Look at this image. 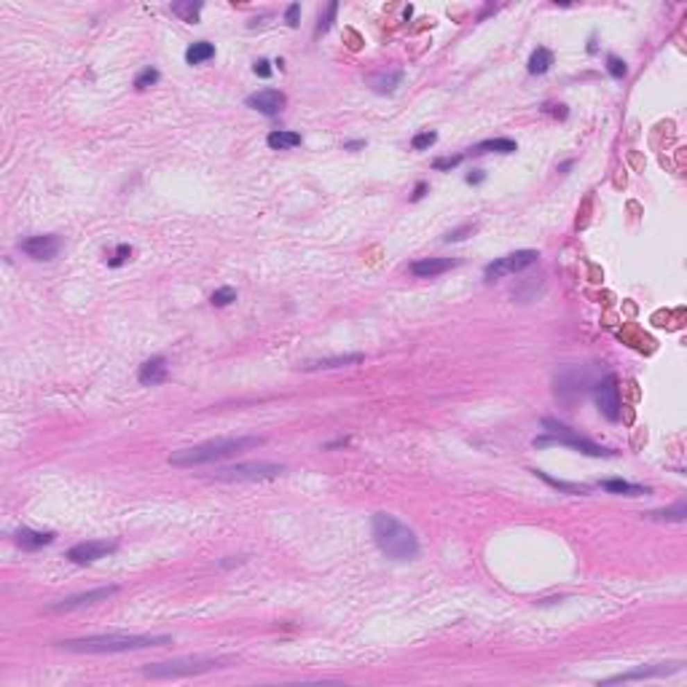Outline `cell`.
Listing matches in <instances>:
<instances>
[{
    "label": "cell",
    "mask_w": 687,
    "mask_h": 687,
    "mask_svg": "<svg viewBox=\"0 0 687 687\" xmlns=\"http://www.w3.org/2000/svg\"><path fill=\"white\" fill-rule=\"evenodd\" d=\"M459 266V258H419L408 266V271L416 277V280H430V277H438L448 269Z\"/></svg>",
    "instance_id": "cell-14"
},
{
    "label": "cell",
    "mask_w": 687,
    "mask_h": 687,
    "mask_svg": "<svg viewBox=\"0 0 687 687\" xmlns=\"http://www.w3.org/2000/svg\"><path fill=\"white\" fill-rule=\"evenodd\" d=\"M119 548V543H108V540H86V543H78V545H73L67 550V559L73 561V564H94V561H100L105 559L108 553H113Z\"/></svg>",
    "instance_id": "cell-11"
},
{
    "label": "cell",
    "mask_w": 687,
    "mask_h": 687,
    "mask_svg": "<svg viewBox=\"0 0 687 687\" xmlns=\"http://www.w3.org/2000/svg\"><path fill=\"white\" fill-rule=\"evenodd\" d=\"M602 489L609 491V494H623V497H642V494H650V489L636 484H628L623 478H609V481H602Z\"/></svg>",
    "instance_id": "cell-21"
},
{
    "label": "cell",
    "mask_w": 687,
    "mask_h": 687,
    "mask_svg": "<svg viewBox=\"0 0 687 687\" xmlns=\"http://www.w3.org/2000/svg\"><path fill=\"white\" fill-rule=\"evenodd\" d=\"M425 194H427V185H425V183H419V185L414 188V194H411V199H414V202H419V199H422Z\"/></svg>",
    "instance_id": "cell-39"
},
{
    "label": "cell",
    "mask_w": 687,
    "mask_h": 687,
    "mask_svg": "<svg viewBox=\"0 0 687 687\" xmlns=\"http://www.w3.org/2000/svg\"><path fill=\"white\" fill-rule=\"evenodd\" d=\"M543 427H545L550 435L534 438V448L559 443V446H569V448H575V451H580V454H588V457H612V454H615V451L602 448L599 443H593V441H588V438H583V435H577L572 427L561 425V422H556V419H550V416L543 419Z\"/></svg>",
    "instance_id": "cell-4"
},
{
    "label": "cell",
    "mask_w": 687,
    "mask_h": 687,
    "mask_svg": "<svg viewBox=\"0 0 687 687\" xmlns=\"http://www.w3.org/2000/svg\"><path fill=\"white\" fill-rule=\"evenodd\" d=\"M137 379H140V384H145V387L162 384L164 379H167V360H164L162 355L145 360V363L140 365V371H137Z\"/></svg>",
    "instance_id": "cell-16"
},
{
    "label": "cell",
    "mask_w": 687,
    "mask_h": 687,
    "mask_svg": "<svg viewBox=\"0 0 687 687\" xmlns=\"http://www.w3.org/2000/svg\"><path fill=\"white\" fill-rule=\"evenodd\" d=\"M129 258H132V247H129V244H119V247H116V253H113V258H108V266L119 269V266H124Z\"/></svg>",
    "instance_id": "cell-31"
},
{
    "label": "cell",
    "mask_w": 687,
    "mask_h": 687,
    "mask_svg": "<svg viewBox=\"0 0 687 687\" xmlns=\"http://www.w3.org/2000/svg\"><path fill=\"white\" fill-rule=\"evenodd\" d=\"M357 148H365V140H352V142H344V151H357Z\"/></svg>",
    "instance_id": "cell-40"
},
{
    "label": "cell",
    "mask_w": 687,
    "mask_h": 687,
    "mask_svg": "<svg viewBox=\"0 0 687 687\" xmlns=\"http://www.w3.org/2000/svg\"><path fill=\"white\" fill-rule=\"evenodd\" d=\"M373 540L392 561H414L419 556V537L411 526L398 521L392 513H373Z\"/></svg>",
    "instance_id": "cell-2"
},
{
    "label": "cell",
    "mask_w": 687,
    "mask_h": 687,
    "mask_svg": "<svg viewBox=\"0 0 687 687\" xmlns=\"http://www.w3.org/2000/svg\"><path fill=\"white\" fill-rule=\"evenodd\" d=\"M516 151H518V145H516V140H510V137H494V140H484V142H478L475 148H470L473 156H486V153H516Z\"/></svg>",
    "instance_id": "cell-18"
},
{
    "label": "cell",
    "mask_w": 687,
    "mask_h": 687,
    "mask_svg": "<svg viewBox=\"0 0 687 687\" xmlns=\"http://www.w3.org/2000/svg\"><path fill=\"white\" fill-rule=\"evenodd\" d=\"M159 70L156 67H142L140 73H137V78H135V89H148V86H153V83H159Z\"/></svg>",
    "instance_id": "cell-28"
},
{
    "label": "cell",
    "mask_w": 687,
    "mask_h": 687,
    "mask_svg": "<svg viewBox=\"0 0 687 687\" xmlns=\"http://www.w3.org/2000/svg\"><path fill=\"white\" fill-rule=\"evenodd\" d=\"M475 228H478L475 223H465L462 228H454V231H448V234H446V237H443V242H462V239H465L467 234H473Z\"/></svg>",
    "instance_id": "cell-32"
},
{
    "label": "cell",
    "mask_w": 687,
    "mask_h": 687,
    "mask_svg": "<svg viewBox=\"0 0 687 687\" xmlns=\"http://www.w3.org/2000/svg\"><path fill=\"white\" fill-rule=\"evenodd\" d=\"M244 105L253 108V110H258V113H263V116H277V113L285 108V94L282 92H277V89H263V92L250 94V97L244 100Z\"/></svg>",
    "instance_id": "cell-13"
},
{
    "label": "cell",
    "mask_w": 687,
    "mask_h": 687,
    "mask_svg": "<svg viewBox=\"0 0 687 687\" xmlns=\"http://www.w3.org/2000/svg\"><path fill=\"white\" fill-rule=\"evenodd\" d=\"M19 250L24 255H30L33 261H51L62 250V239L57 234H35L19 242Z\"/></svg>",
    "instance_id": "cell-10"
},
{
    "label": "cell",
    "mask_w": 687,
    "mask_h": 687,
    "mask_svg": "<svg viewBox=\"0 0 687 687\" xmlns=\"http://www.w3.org/2000/svg\"><path fill=\"white\" fill-rule=\"evenodd\" d=\"M266 142L274 151H290V148H298L301 145V135L298 132H290V129H274V132H269Z\"/></svg>",
    "instance_id": "cell-20"
},
{
    "label": "cell",
    "mask_w": 687,
    "mask_h": 687,
    "mask_svg": "<svg viewBox=\"0 0 687 687\" xmlns=\"http://www.w3.org/2000/svg\"><path fill=\"white\" fill-rule=\"evenodd\" d=\"M199 11H202V3L196 0H188V3H172V14L180 17L183 22H196L199 19Z\"/></svg>",
    "instance_id": "cell-26"
},
{
    "label": "cell",
    "mask_w": 687,
    "mask_h": 687,
    "mask_svg": "<svg viewBox=\"0 0 687 687\" xmlns=\"http://www.w3.org/2000/svg\"><path fill=\"white\" fill-rule=\"evenodd\" d=\"M465 156H443V159H435L432 162V169H438V172H443V169H454V167H459Z\"/></svg>",
    "instance_id": "cell-34"
},
{
    "label": "cell",
    "mask_w": 687,
    "mask_h": 687,
    "mask_svg": "<svg viewBox=\"0 0 687 687\" xmlns=\"http://www.w3.org/2000/svg\"><path fill=\"white\" fill-rule=\"evenodd\" d=\"M253 70H255V76H261V78H269L271 76V62L269 60H258L253 65Z\"/></svg>",
    "instance_id": "cell-37"
},
{
    "label": "cell",
    "mask_w": 687,
    "mask_h": 687,
    "mask_svg": "<svg viewBox=\"0 0 687 687\" xmlns=\"http://www.w3.org/2000/svg\"><path fill=\"white\" fill-rule=\"evenodd\" d=\"M682 663H668V666H652V668H636V671H626V674H618V677H609L604 679V685H618V682H631V679H650V677H666L679 671Z\"/></svg>",
    "instance_id": "cell-15"
},
{
    "label": "cell",
    "mask_w": 687,
    "mask_h": 687,
    "mask_svg": "<svg viewBox=\"0 0 687 687\" xmlns=\"http://www.w3.org/2000/svg\"><path fill=\"white\" fill-rule=\"evenodd\" d=\"M593 387L591 382V371L580 368V365H566L556 373V395L561 400H577L583 398L588 389Z\"/></svg>",
    "instance_id": "cell-8"
},
{
    "label": "cell",
    "mask_w": 687,
    "mask_h": 687,
    "mask_svg": "<svg viewBox=\"0 0 687 687\" xmlns=\"http://www.w3.org/2000/svg\"><path fill=\"white\" fill-rule=\"evenodd\" d=\"M172 645V636H145V634H100V636H83L62 642L67 652H86V655H105V652H135L148 647Z\"/></svg>",
    "instance_id": "cell-3"
},
{
    "label": "cell",
    "mask_w": 687,
    "mask_h": 687,
    "mask_svg": "<svg viewBox=\"0 0 687 687\" xmlns=\"http://www.w3.org/2000/svg\"><path fill=\"white\" fill-rule=\"evenodd\" d=\"M534 475H537V478H543L545 484H550V486H556V489H561V491H566V494H588V486L566 484V481H559V478H550V475H548V473H543V470H534Z\"/></svg>",
    "instance_id": "cell-27"
},
{
    "label": "cell",
    "mask_w": 687,
    "mask_h": 687,
    "mask_svg": "<svg viewBox=\"0 0 687 687\" xmlns=\"http://www.w3.org/2000/svg\"><path fill=\"white\" fill-rule=\"evenodd\" d=\"M363 355H339V357H325V360H312L301 365L303 371H330V368H346V365L363 363Z\"/></svg>",
    "instance_id": "cell-19"
},
{
    "label": "cell",
    "mask_w": 687,
    "mask_h": 687,
    "mask_svg": "<svg viewBox=\"0 0 687 687\" xmlns=\"http://www.w3.org/2000/svg\"><path fill=\"white\" fill-rule=\"evenodd\" d=\"M228 658H175L167 663H151L142 668V677L151 679H178V677H191V674H204L212 668H223Z\"/></svg>",
    "instance_id": "cell-5"
},
{
    "label": "cell",
    "mask_w": 687,
    "mask_h": 687,
    "mask_svg": "<svg viewBox=\"0 0 687 687\" xmlns=\"http://www.w3.org/2000/svg\"><path fill=\"white\" fill-rule=\"evenodd\" d=\"M400 81H403V73H400V70H392V73H384V76H376V78H373V92L389 94V92H395V86Z\"/></svg>",
    "instance_id": "cell-25"
},
{
    "label": "cell",
    "mask_w": 687,
    "mask_h": 687,
    "mask_svg": "<svg viewBox=\"0 0 687 687\" xmlns=\"http://www.w3.org/2000/svg\"><path fill=\"white\" fill-rule=\"evenodd\" d=\"M484 178H486V175H484V172H481V169H473V172L467 175L465 180L470 183V185H478V183H484Z\"/></svg>",
    "instance_id": "cell-38"
},
{
    "label": "cell",
    "mask_w": 687,
    "mask_h": 687,
    "mask_svg": "<svg viewBox=\"0 0 687 687\" xmlns=\"http://www.w3.org/2000/svg\"><path fill=\"white\" fill-rule=\"evenodd\" d=\"M266 443V438L258 435H239V438H218V441H207L199 446H188L180 451H172L169 454V465L172 467H199V465H212V462H221L228 457H237L242 451L250 448H258Z\"/></svg>",
    "instance_id": "cell-1"
},
{
    "label": "cell",
    "mask_w": 687,
    "mask_h": 687,
    "mask_svg": "<svg viewBox=\"0 0 687 687\" xmlns=\"http://www.w3.org/2000/svg\"><path fill=\"white\" fill-rule=\"evenodd\" d=\"M298 17H301V3H290L287 11H285V22L290 27H298Z\"/></svg>",
    "instance_id": "cell-36"
},
{
    "label": "cell",
    "mask_w": 687,
    "mask_h": 687,
    "mask_svg": "<svg viewBox=\"0 0 687 687\" xmlns=\"http://www.w3.org/2000/svg\"><path fill=\"white\" fill-rule=\"evenodd\" d=\"M593 395H596V405L604 414L609 422L620 419V387L615 376H604L593 384Z\"/></svg>",
    "instance_id": "cell-9"
},
{
    "label": "cell",
    "mask_w": 687,
    "mask_h": 687,
    "mask_svg": "<svg viewBox=\"0 0 687 687\" xmlns=\"http://www.w3.org/2000/svg\"><path fill=\"white\" fill-rule=\"evenodd\" d=\"M537 258H540V253H537V250H516V253H507V255H502V258H494V261L486 266L484 280L486 282H497V280H502V277L518 274V271L529 269L532 263H537Z\"/></svg>",
    "instance_id": "cell-7"
},
{
    "label": "cell",
    "mask_w": 687,
    "mask_h": 687,
    "mask_svg": "<svg viewBox=\"0 0 687 687\" xmlns=\"http://www.w3.org/2000/svg\"><path fill=\"white\" fill-rule=\"evenodd\" d=\"M54 537H57L54 532H35V529H27V526H22L19 532L14 534L17 545L24 548V550H38L43 545H51Z\"/></svg>",
    "instance_id": "cell-17"
},
{
    "label": "cell",
    "mask_w": 687,
    "mask_h": 687,
    "mask_svg": "<svg viewBox=\"0 0 687 687\" xmlns=\"http://www.w3.org/2000/svg\"><path fill=\"white\" fill-rule=\"evenodd\" d=\"M645 518H650V521H674V524H682L687 518V505L685 502H677V505L663 507V510H650V513H645Z\"/></svg>",
    "instance_id": "cell-22"
},
{
    "label": "cell",
    "mask_w": 687,
    "mask_h": 687,
    "mask_svg": "<svg viewBox=\"0 0 687 687\" xmlns=\"http://www.w3.org/2000/svg\"><path fill=\"white\" fill-rule=\"evenodd\" d=\"M550 65H553V51L545 49V46H540V49L529 57V73H532V76H543V73L550 70Z\"/></svg>",
    "instance_id": "cell-24"
},
{
    "label": "cell",
    "mask_w": 687,
    "mask_h": 687,
    "mask_svg": "<svg viewBox=\"0 0 687 687\" xmlns=\"http://www.w3.org/2000/svg\"><path fill=\"white\" fill-rule=\"evenodd\" d=\"M435 142H438V135H435V132H419V135H414L411 148H414V151H427V148H432Z\"/></svg>",
    "instance_id": "cell-30"
},
{
    "label": "cell",
    "mask_w": 687,
    "mask_h": 687,
    "mask_svg": "<svg viewBox=\"0 0 687 687\" xmlns=\"http://www.w3.org/2000/svg\"><path fill=\"white\" fill-rule=\"evenodd\" d=\"M116 591H119L116 586L94 588V591H86V593H78V596L62 599V602L51 604L49 609H51V612H70V609H81V607H89V604H94V602H105V599H110Z\"/></svg>",
    "instance_id": "cell-12"
},
{
    "label": "cell",
    "mask_w": 687,
    "mask_h": 687,
    "mask_svg": "<svg viewBox=\"0 0 687 687\" xmlns=\"http://www.w3.org/2000/svg\"><path fill=\"white\" fill-rule=\"evenodd\" d=\"M336 11H339V3H330L328 6V11H325V17H320V24H317V33H325L330 24H333V17H336Z\"/></svg>",
    "instance_id": "cell-35"
},
{
    "label": "cell",
    "mask_w": 687,
    "mask_h": 687,
    "mask_svg": "<svg viewBox=\"0 0 687 687\" xmlns=\"http://www.w3.org/2000/svg\"><path fill=\"white\" fill-rule=\"evenodd\" d=\"M212 57H215V46L207 41H196L185 49V62L188 65H202V62L212 60Z\"/></svg>",
    "instance_id": "cell-23"
},
{
    "label": "cell",
    "mask_w": 687,
    "mask_h": 687,
    "mask_svg": "<svg viewBox=\"0 0 687 687\" xmlns=\"http://www.w3.org/2000/svg\"><path fill=\"white\" fill-rule=\"evenodd\" d=\"M212 306H228V303L237 301V290L234 287H218L212 296H210Z\"/></svg>",
    "instance_id": "cell-29"
},
{
    "label": "cell",
    "mask_w": 687,
    "mask_h": 687,
    "mask_svg": "<svg viewBox=\"0 0 687 687\" xmlns=\"http://www.w3.org/2000/svg\"><path fill=\"white\" fill-rule=\"evenodd\" d=\"M607 70H609V76H612V78H623V76L628 73L626 62L618 60V57H607Z\"/></svg>",
    "instance_id": "cell-33"
},
{
    "label": "cell",
    "mask_w": 687,
    "mask_h": 687,
    "mask_svg": "<svg viewBox=\"0 0 687 687\" xmlns=\"http://www.w3.org/2000/svg\"><path fill=\"white\" fill-rule=\"evenodd\" d=\"M282 473L285 467L277 462H239V465L215 470L212 478L215 481H271V478H280Z\"/></svg>",
    "instance_id": "cell-6"
}]
</instances>
